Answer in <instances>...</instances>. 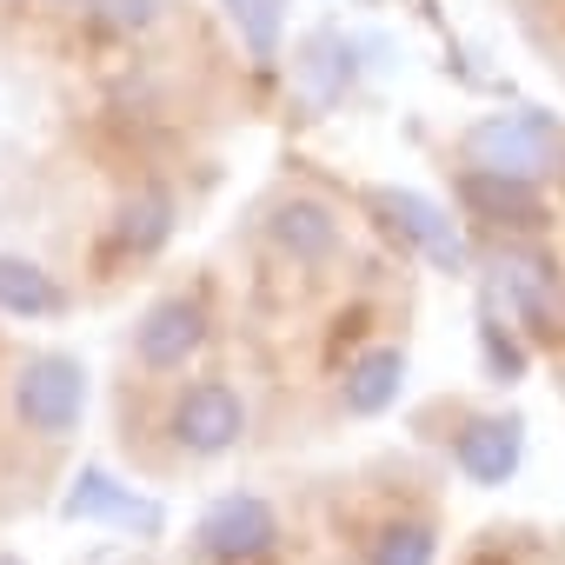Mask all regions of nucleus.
I'll list each match as a JSON object with an SVG mask.
<instances>
[{"instance_id": "obj_20", "label": "nucleus", "mask_w": 565, "mask_h": 565, "mask_svg": "<svg viewBox=\"0 0 565 565\" xmlns=\"http://www.w3.org/2000/svg\"><path fill=\"white\" fill-rule=\"evenodd\" d=\"M558 186H565V160H558Z\"/></svg>"}, {"instance_id": "obj_19", "label": "nucleus", "mask_w": 565, "mask_h": 565, "mask_svg": "<svg viewBox=\"0 0 565 565\" xmlns=\"http://www.w3.org/2000/svg\"><path fill=\"white\" fill-rule=\"evenodd\" d=\"M479 340H486V366H492L499 380H519V373H525V353H519V347H512V340L499 333V320H492V313H486Z\"/></svg>"}, {"instance_id": "obj_1", "label": "nucleus", "mask_w": 565, "mask_h": 565, "mask_svg": "<svg viewBox=\"0 0 565 565\" xmlns=\"http://www.w3.org/2000/svg\"><path fill=\"white\" fill-rule=\"evenodd\" d=\"M466 160L479 173H505V180H539L552 160H558V127L552 114L539 107H519V114H486L466 127Z\"/></svg>"}, {"instance_id": "obj_6", "label": "nucleus", "mask_w": 565, "mask_h": 565, "mask_svg": "<svg viewBox=\"0 0 565 565\" xmlns=\"http://www.w3.org/2000/svg\"><path fill=\"white\" fill-rule=\"evenodd\" d=\"M239 433H246V406H239V393H233V386L200 380V386H186V393L173 399V439H180L186 452L213 459V452L239 446Z\"/></svg>"}, {"instance_id": "obj_4", "label": "nucleus", "mask_w": 565, "mask_h": 565, "mask_svg": "<svg viewBox=\"0 0 565 565\" xmlns=\"http://www.w3.org/2000/svg\"><path fill=\"white\" fill-rule=\"evenodd\" d=\"M61 512L81 519V525H120V532H134V539H160V532H167V505H160V499H140V492L120 486L107 466H81L74 486H67V499H61Z\"/></svg>"}, {"instance_id": "obj_15", "label": "nucleus", "mask_w": 565, "mask_h": 565, "mask_svg": "<svg viewBox=\"0 0 565 565\" xmlns=\"http://www.w3.org/2000/svg\"><path fill=\"white\" fill-rule=\"evenodd\" d=\"M439 558V532L426 525V519H393V525H380V539H373V552H366V565H433Z\"/></svg>"}, {"instance_id": "obj_11", "label": "nucleus", "mask_w": 565, "mask_h": 565, "mask_svg": "<svg viewBox=\"0 0 565 565\" xmlns=\"http://www.w3.org/2000/svg\"><path fill=\"white\" fill-rule=\"evenodd\" d=\"M347 413H360V419H373V413H386L399 393H406V353L399 347H373V353H360L353 366H347Z\"/></svg>"}, {"instance_id": "obj_12", "label": "nucleus", "mask_w": 565, "mask_h": 565, "mask_svg": "<svg viewBox=\"0 0 565 565\" xmlns=\"http://www.w3.org/2000/svg\"><path fill=\"white\" fill-rule=\"evenodd\" d=\"M459 193H466V206L479 213V220H492V226H539V200H532V180H505V173H466L459 180Z\"/></svg>"}, {"instance_id": "obj_21", "label": "nucleus", "mask_w": 565, "mask_h": 565, "mask_svg": "<svg viewBox=\"0 0 565 565\" xmlns=\"http://www.w3.org/2000/svg\"><path fill=\"white\" fill-rule=\"evenodd\" d=\"M0 565H21V558H0Z\"/></svg>"}, {"instance_id": "obj_16", "label": "nucleus", "mask_w": 565, "mask_h": 565, "mask_svg": "<svg viewBox=\"0 0 565 565\" xmlns=\"http://www.w3.org/2000/svg\"><path fill=\"white\" fill-rule=\"evenodd\" d=\"M226 21L239 28V41L253 47V61L279 54V28H287V0H220Z\"/></svg>"}, {"instance_id": "obj_18", "label": "nucleus", "mask_w": 565, "mask_h": 565, "mask_svg": "<svg viewBox=\"0 0 565 565\" xmlns=\"http://www.w3.org/2000/svg\"><path fill=\"white\" fill-rule=\"evenodd\" d=\"M87 8H94L100 28H114V34H140V28H153V14L167 8V0H87Z\"/></svg>"}, {"instance_id": "obj_7", "label": "nucleus", "mask_w": 565, "mask_h": 565, "mask_svg": "<svg viewBox=\"0 0 565 565\" xmlns=\"http://www.w3.org/2000/svg\"><path fill=\"white\" fill-rule=\"evenodd\" d=\"M373 213L386 220V233H399V239H413L433 266H446V273H459L466 266V246H459V233H452V220L426 200V193H406V186H380L373 193Z\"/></svg>"}, {"instance_id": "obj_10", "label": "nucleus", "mask_w": 565, "mask_h": 565, "mask_svg": "<svg viewBox=\"0 0 565 565\" xmlns=\"http://www.w3.org/2000/svg\"><path fill=\"white\" fill-rule=\"evenodd\" d=\"M519 452H525V426L519 419H472L459 433V446H452V459H459V472L472 486H505L519 472Z\"/></svg>"}, {"instance_id": "obj_2", "label": "nucleus", "mask_w": 565, "mask_h": 565, "mask_svg": "<svg viewBox=\"0 0 565 565\" xmlns=\"http://www.w3.org/2000/svg\"><path fill=\"white\" fill-rule=\"evenodd\" d=\"M14 413L28 433L41 439H67L87 413V366L67 360V353H34L21 373H14Z\"/></svg>"}, {"instance_id": "obj_17", "label": "nucleus", "mask_w": 565, "mask_h": 565, "mask_svg": "<svg viewBox=\"0 0 565 565\" xmlns=\"http://www.w3.org/2000/svg\"><path fill=\"white\" fill-rule=\"evenodd\" d=\"M300 74L313 81V94H320V100H333V94L353 81V47H347L340 34H313V41L300 47Z\"/></svg>"}, {"instance_id": "obj_8", "label": "nucleus", "mask_w": 565, "mask_h": 565, "mask_svg": "<svg viewBox=\"0 0 565 565\" xmlns=\"http://www.w3.org/2000/svg\"><path fill=\"white\" fill-rule=\"evenodd\" d=\"M200 340H206V307H200V300H186V294H173V300L147 307V320L134 327L140 366H153V373L186 366V360L200 353Z\"/></svg>"}, {"instance_id": "obj_14", "label": "nucleus", "mask_w": 565, "mask_h": 565, "mask_svg": "<svg viewBox=\"0 0 565 565\" xmlns=\"http://www.w3.org/2000/svg\"><path fill=\"white\" fill-rule=\"evenodd\" d=\"M167 233H173V200H167V193H134V200L120 206V220H114V239H120L127 253H160Z\"/></svg>"}, {"instance_id": "obj_9", "label": "nucleus", "mask_w": 565, "mask_h": 565, "mask_svg": "<svg viewBox=\"0 0 565 565\" xmlns=\"http://www.w3.org/2000/svg\"><path fill=\"white\" fill-rule=\"evenodd\" d=\"M266 233H273V246H279V253L300 259V266H320V259H333V253H340V220H333V206H327V200H313V193L279 200V206H273V220H266Z\"/></svg>"}, {"instance_id": "obj_5", "label": "nucleus", "mask_w": 565, "mask_h": 565, "mask_svg": "<svg viewBox=\"0 0 565 565\" xmlns=\"http://www.w3.org/2000/svg\"><path fill=\"white\" fill-rule=\"evenodd\" d=\"M273 539H279V519L259 492H226L200 512V552L220 565H246V558L273 552Z\"/></svg>"}, {"instance_id": "obj_3", "label": "nucleus", "mask_w": 565, "mask_h": 565, "mask_svg": "<svg viewBox=\"0 0 565 565\" xmlns=\"http://www.w3.org/2000/svg\"><path fill=\"white\" fill-rule=\"evenodd\" d=\"M492 294H499L539 340H558V333H565V279H558V266H552L545 253L505 246V253L492 259Z\"/></svg>"}, {"instance_id": "obj_13", "label": "nucleus", "mask_w": 565, "mask_h": 565, "mask_svg": "<svg viewBox=\"0 0 565 565\" xmlns=\"http://www.w3.org/2000/svg\"><path fill=\"white\" fill-rule=\"evenodd\" d=\"M67 300L61 287L21 253H0V313H14V320H54Z\"/></svg>"}]
</instances>
